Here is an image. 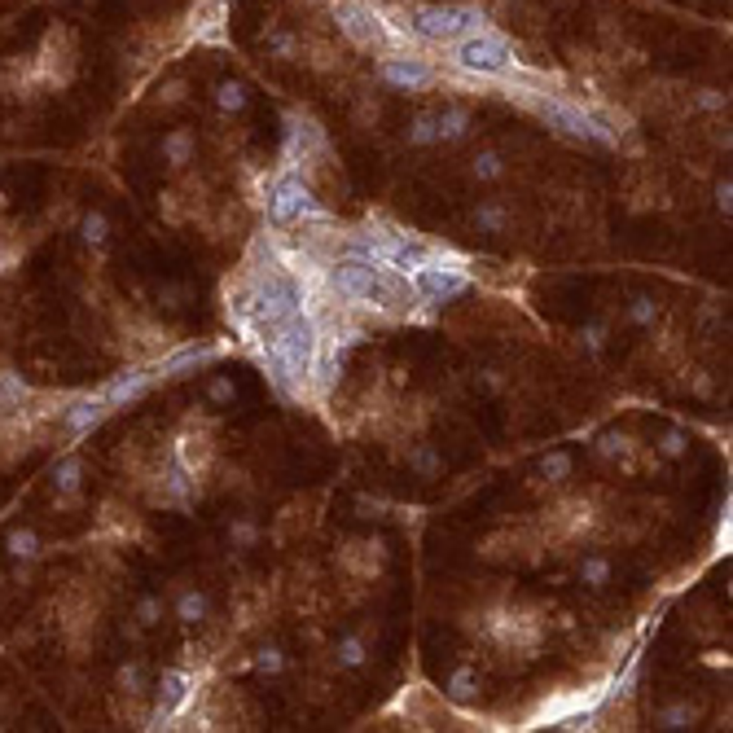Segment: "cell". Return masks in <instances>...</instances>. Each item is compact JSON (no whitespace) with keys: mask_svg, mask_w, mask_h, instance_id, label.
Returning <instances> with one entry per match:
<instances>
[{"mask_svg":"<svg viewBox=\"0 0 733 733\" xmlns=\"http://www.w3.org/2000/svg\"><path fill=\"white\" fill-rule=\"evenodd\" d=\"M264 369L286 400H304L307 382H312V360L321 347V326L307 316L304 307L295 316H286L277 329L264 334Z\"/></svg>","mask_w":733,"mask_h":733,"instance_id":"cell-1","label":"cell"},{"mask_svg":"<svg viewBox=\"0 0 733 733\" xmlns=\"http://www.w3.org/2000/svg\"><path fill=\"white\" fill-rule=\"evenodd\" d=\"M329 290L334 299H347L352 307H378V312H408L417 299L405 273H396L391 264L356 259V255H343L329 268Z\"/></svg>","mask_w":733,"mask_h":733,"instance_id":"cell-2","label":"cell"},{"mask_svg":"<svg viewBox=\"0 0 733 733\" xmlns=\"http://www.w3.org/2000/svg\"><path fill=\"white\" fill-rule=\"evenodd\" d=\"M453 62L461 71H470V75H506L509 62H514V49H509V40L501 31L479 26V31L461 35L453 45Z\"/></svg>","mask_w":733,"mask_h":733,"instance_id":"cell-3","label":"cell"},{"mask_svg":"<svg viewBox=\"0 0 733 733\" xmlns=\"http://www.w3.org/2000/svg\"><path fill=\"white\" fill-rule=\"evenodd\" d=\"M268 220L273 225H290V220H329V206L316 203V194L307 189V180L299 172H281L268 189Z\"/></svg>","mask_w":733,"mask_h":733,"instance_id":"cell-4","label":"cell"},{"mask_svg":"<svg viewBox=\"0 0 733 733\" xmlns=\"http://www.w3.org/2000/svg\"><path fill=\"white\" fill-rule=\"evenodd\" d=\"M413 26H417V35H427V40H461V35L479 31L483 14L479 9H470V5H427V9L413 14Z\"/></svg>","mask_w":733,"mask_h":733,"instance_id":"cell-5","label":"cell"},{"mask_svg":"<svg viewBox=\"0 0 733 733\" xmlns=\"http://www.w3.org/2000/svg\"><path fill=\"white\" fill-rule=\"evenodd\" d=\"M334 18H338V31H343L352 45H360V49H387V26H382V18L369 9V5L343 0V5L334 9Z\"/></svg>","mask_w":733,"mask_h":733,"instance_id":"cell-6","label":"cell"},{"mask_svg":"<svg viewBox=\"0 0 733 733\" xmlns=\"http://www.w3.org/2000/svg\"><path fill=\"white\" fill-rule=\"evenodd\" d=\"M408 281H413V290H417V299H427V304H444V299H457L466 286H470V277L461 273V268H435V264H422V268H413L408 273Z\"/></svg>","mask_w":733,"mask_h":733,"instance_id":"cell-7","label":"cell"},{"mask_svg":"<svg viewBox=\"0 0 733 733\" xmlns=\"http://www.w3.org/2000/svg\"><path fill=\"white\" fill-rule=\"evenodd\" d=\"M286 124H290L286 127V158H290V163H299V158L312 163V158H321V154L329 150L326 146V127L316 124V119H307V115H290Z\"/></svg>","mask_w":733,"mask_h":733,"instance_id":"cell-8","label":"cell"},{"mask_svg":"<svg viewBox=\"0 0 733 733\" xmlns=\"http://www.w3.org/2000/svg\"><path fill=\"white\" fill-rule=\"evenodd\" d=\"M382 79L391 84V88H400V93H417V88H427L430 79H435V71H430L422 57H382Z\"/></svg>","mask_w":733,"mask_h":733,"instance_id":"cell-9","label":"cell"},{"mask_svg":"<svg viewBox=\"0 0 733 733\" xmlns=\"http://www.w3.org/2000/svg\"><path fill=\"white\" fill-rule=\"evenodd\" d=\"M185 698H189V677H185V672H163V677H158V708H154V716H150L154 729H163V725L180 711Z\"/></svg>","mask_w":733,"mask_h":733,"instance_id":"cell-10","label":"cell"},{"mask_svg":"<svg viewBox=\"0 0 733 733\" xmlns=\"http://www.w3.org/2000/svg\"><path fill=\"white\" fill-rule=\"evenodd\" d=\"M602 703V689H588V694H571V698H554V703H545L540 708V716H536V725H557L562 716H576V711H593Z\"/></svg>","mask_w":733,"mask_h":733,"instance_id":"cell-11","label":"cell"},{"mask_svg":"<svg viewBox=\"0 0 733 733\" xmlns=\"http://www.w3.org/2000/svg\"><path fill=\"white\" fill-rule=\"evenodd\" d=\"M154 378H158L154 369H127L124 378H115L110 387H105L102 400H105V405H124V400H136V396H141V391H146Z\"/></svg>","mask_w":733,"mask_h":733,"instance_id":"cell-12","label":"cell"},{"mask_svg":"<svg viewBox=\"0 0 733 733\" xmlns=\"http://www.w3.org/2000/svg\"><path fill=\"white\" fill-rule=\"evenodd\" d=\"M194 487H198V479H194L176 457H172V461H167V470H163V497H167V501H176V506H185V501H194Z\"/></svg>","mask_w":733,"mask_h":733,"instance_id":"cell-13","label":"cell"},{"mask_svg":"<svg viewBox=\"0 0 733 733\" xmlns=\"http://www.w3.org/2000/svg\"><path fill=\"white\" fill-rule=\"evenodd\" d=\"M5 554H9V562H35L40 557V536L31 527H9L5 531Z\"/></svg>","mask_w":733,"mask_h":733,"instance_id":"cell-14","label":"cell"},{"mask_svg":"<svg viewBox=\"0 0 733 733\" xmlns=\"http://www.w3.org/2000/svg\"><path fill=\"white\" fill-rule=\"evenodd\" d=\"M105 413H110V405H105L102 396L97 400H79L75 408H66V427H71V435H84V430L97 427Z\"/></svg>","mask_w":733,"mask_h":733,"instance_id":"cell-15","label":"cell"},{"mask_svg":"<svg viewBox=\"0 0 733 733\" xmlns=\"http://www.w3.org/2000/svg\"><path fill=\"white\" fill-rule=\"evenodd\" d=\"M211 356H216L211 347H185V352L167 356V360H163V365H158L154 374H163V378H176L180 369H203V365L211 360Z\"/></svg>","mask_w":733,"mask_h":733,"instance_id":"cell-16","label":"cell"},{"mask_svg":"<svg viewBox=\"0 0 733 733\" xmlns=\"http://www.w3.org/2000/svg\"><path fill=\"white\" fill-rule=\"evenodd\" d=\"M470 127V110L466 105H453L444 115H435V141H461Z\"/></svg>","mask_w":733,"mask_h":733,"instance_id":"cell-17","label":"cell"},{"mask_svg":"<svg viewBox=\"0 0 733 733\" xmlns=\"http://www.w3.org/2000/svg\"><path fill=\"white\" fill-rule=\"evenodd\" d=\"M79 479H84V461H79L75 453L62 457V461L53 466V487H57L62 497H75V492H79Z\"/></svg>","mask_w":733,"mask_h":733,"instance_id":"cell-18","label":"cell"},{"mask_svg":"<svg viewBox=\"0 0 733 733\" xmlns=\"http://www.w3.org/2000/svg\"><path fill=\"white\" fill-rule=\"evenodd\" d=\"M189 154H194V132H189V127H172V132L163 136V158H167L172 167H185Z\"/></svg>","mask_w":733,"mask_h":733,"instance_id":"cell-19","label":"cell"},{"mask_svg":"<svg viewBox=\"0 0 733 733\" xmlns=\"http://www.w3.org/2000/svg\"><path fill=\"white\" fill-rule=\"evenodd\" d=\"M571 470H576V457L567 453V448H554V453L540 457V479L562 483V479H571Z\"/></svg>","mask_w":733,"mask_h":733,"instance_id":"cell-20","label":"cell"},{"mask_svg":"<svg viewBox=\"0 0 733 733\" xmlns=\"http://www.w3.org/2000/svg\"><path fill=\"white\" fill-rule=\"evenodd\" d=\"M79 237H84V246L102 251L105 242H110V220H105L102 211H88V216L79 220Z\"/></svg>","mask_w":733,"mask_h":733,"instance_id":"cell-21","label":"cell"},{"mask_svg":"<svg viewBox=\"0 0 733 733\" xmlns=\"http://www.w3.org/2000/svg\"><path fill=\"white\" fill-rule=\"evenodd\" d=\"M176 619H180V624H203V619H206V597L198 593V588H180Z\"/></svg>","mask_w":733,"mask_h":733,"instance_id":"cell-22","label":"cell"},{"mask_svg":"<svg viewBox=\"0 0 733 733\" xmlns=\"http://www.w3.org/2000/svg\"><path fill=\"white\" fill-rule=\"evenodd\" d=\"M246 102H251V93H246V84H242V79H225V84L216 88V105L228 110V115L246 110Z\"/></svg>","mask_w":733,"mask_h":733,"instance_id":"cell-23","label":"cell"},{"mask_svg":"<svg viewBox=\"0 0 733 733\" xmlns=\"http://www.w3.org/2000/svg\"><path fill=\"white\" fill-rule=\"evenodd\" d=\"M470 176H475V180H501V176H506V163H501V154H497V150L475 154V163H470Z\"/></svg>","mask_w":733,"mask_h":733,"instance_id":"cell-24","label":"cell"},{"mask_svg":"<svg viewBox=\"0 0 733 733\" xmlns=\"http://www.w3.org/2000/svg\"><path fill=\"white\" fill-rule=\"evenodd\" d=\"M475 225L487 228V233H501V228L509 225V211L501 203H479V211H475Z\"/></svg>","mask_w":733,"mask_h":733,"instance_id":"cell-25","label":"cell"},{"mask_svg":"<svg viewBox=\"0 0 733 733\" xmlns=\"http://www.w3.org/2000/svg\"><path fill=\"white\" fill-rule=\"evenodd\" d=\"M655 725L658 729H689L694 725V711L685 708V703H672V708H663L655 716Z\"/></svg>","mask_w":733,"mask_h":733,"instance_id":"cell-26","label":"cell"},{"mask_svg":"<svg viewBox=\"0 0 733 733\" xmlns=\"http://www.w3.org/2000/svg\"><path fill=\"white\" fill-rule=\"evenodd\" d=\"M658 453L668 457V461H681V457L689 453V435H685V430H663V435H658Z\"/></svg>","mask_w":733,"mask_h":733,"instance_id":"cell-27","label":"cell"},{"mask_svg":"<svg viewBox=\"0 0 733 733\" xmlns=\"http://www.w3.org/2000/svg\"><path fill=\"white\" fill-rule=\"evenodd\" d=\"M448 698H453V703H470V698H475V672H470V668H457L453 672Z\"/></svg>","mask_w":733,"mask_h":733,"instance_id":"cell-28","label":"cell"},{"mask_svg":"<svg viewBox=\"0 0 733 733\" xmlns=\"http://www.w3.org/2000/svg\"><path fill=\"white\" fill-rule=\"evenodd\" d=\"M334 655H338L343 668H365V641H360V637H343Z\"/></svg>","mask_w":733,"mask_h":733,"instance_id":"cell-29","label":"cell"},{"mask_svg":"<svg viewBox=\"0 0 733 733\" xmlns=\"http://www.w3.org/2000/svg\"><path fill=\"white\" fill-rule=\"evenodd\" d=\"M580 580L593 584V588H602V584L610 580V562L607 557H584L580 562Z\"/></svg>","mask_w":733,"mask_h":733,"instance_id":"cell-30","label":"cell"},{"mask_svg":"<svg viewBox=\"0 0 733 733\" xmlns=\"http://www.w3.org/2000/svg\"><path fill=\"white\" fill-rule=\"evenodd\" d=\"M158 619H163V597H158V593H146V597L136 602V624H141V628H154Z\"/></svg>","mask_w":733,"mask_h":733,"instance_id":"cell-31","label":"cell"},{"mask_svg":"<svg viewBox=\"0 0 733 733\" xmlns=\"http://www.w3.org/2000/svg\"><path fill=\"white\" fill-rule=\"evenodd\" d=\"M597 453H602V457H628L632 453V439H628V435H619V430H607V435L597 439Z\"/></svg>","mask_w":733,"mask_h":733,"instance_id":"cell-32","label":"cell"},{"mask_svg":"<svg viewBox=\"0 0 733 733\" xmlns=\"http://www.w3.org/2000/svg\"><path fill=\"white\" fill-rule=\"evenodd\" d=\"M435 141V115H417L408 127V146H430Z\"/></svg>","mask_w":733,"mask_h":733,"instance_id":"cell-33","label":"cell"},{"mask_svg":"<svg viewBox=\"0 0 733 733\" xmlns=\"http://www.w3.org/2000/svg\"><path fill=\"white\" fill-rule=\"evenodd\" d=\"M655 316H658V304H655V299H646V295H641V299H632V307H628V321H632V326H650Z\"/></svg>","mask_w":733,"mask_h":733,"instance_id":"cell-34","label":"cell"},{"mask_svg":"<svg viewBox=\"0 0 733 733\" xmlns=\"http://www.w3.org/2000/svg\"><path fill=\"white\" fill-rule=\"evenodd\" d=\"M228 540H233V545H242V549H251L255 540H259V527H255L251 518H237V523L228 527Z\"/></svg>","mask_w":733,"mask_h":733,"instance_id":"cell-35","label":"cell"},{"mask_svg":"<svg viewBox=\"0 0 733 733\" xmlns=\"http://www.w3.org/2000/svg\"><path fill=\"white\" fill-rule=\"evenodd\" d=\"M255 668L259 672H281L286 668V655H281L277 646H264V650H255Z\"/></svg>","mask_w":733,"mask_h":733,"instance_id":"cell-36","label":"cell"},{"mask_svg":"<svg viewBox=\"0 0 733 733\" xmlns=\"http://www.w3.org/2000/svg\"><path fill=\"white\" fill-rule=\"evenodd\" d=\"M408 461H413L417 470H427V475H435V470H439V457H435V448H427V444H422V448H413V453H408Z\"/></svg>","mask_w":733,"mask_h":733,"instance_id":"cell-37","label":"cell"},{"mask_svg":"<svg viewBox=\"0 0 733 733\" xmlns=\"http://www.w3.org/2000/svg\"><path fill=\"white\" fill-rule=\"evenodd\" d=\"M189 97V88H185V79H172V84H163V105H180Z\"/></svg>","mask_w":733,"mask_h":733,"instance_id":"cell-38","label":"cell"},{"mask_svg":"<svg viewBox=\"0 0 733 733\" xmlns=\"http://www.w3.org/2000/svg\"><path fill=\"white\" fill-rule=\"evenodd\" d=\"M206 396H211L216 405H228V400H233V382H228V378H211Z\"/></svg>","mask_w":733,"mask_h":733,"instance_id":"cell-39","label":"cell"},{"mask_svg":"<svg viewBox=\"0 0 733 733\" xmlns=\"http://www.w3.org/2000/svg\"><path fill=\"white\" fill-rule=\"evenodd\" d=\"M268 45H273V49H277L281 57H295V49H299V45H295V35H286V31H277V35H268Z\"/></svg>","mask_w":733,"mask_h":733,"instance_id":"cell-40","label":"cell"},{"mask_svg":"<svg viewBox=\"0 0 733 733\" xmlns=\"http://www.w3.org/2000/svg\"><path fill=\"white\" fill-rule=\"evenodd\" d=\"M119 681H124L127 689H141V681H146V677H141V663H127L124 672H119Z\"/></svg>","mask_w":733,"mask_h":733,"instance_id":"cell-41","label":"cell"},{"mask_svg":"<svg viewBox=\"0 0 733 733\" xmlns=\"http://www.w3.org/2000/svg\"><path fill=\"white\" fill-rule=\"evenodd\" d=\"M716 206L729 216V206H733V185L729 180H720V185H716Z\"/></svg>","mask_w":733,"mask_h":733,"instance_id":"cell-42","label":"cell"},{"mask_svg":"<svg viewBox=\"0 0 733 733\" xmlns=\"http://www.w3.org/2000/svg\"><path fill=\"white\" fill-rule=\"evenodd\" d=\"M584 343H588L593 352H602V343H607V326H588L584 329Z\"/></svg>","mask_w":733,"mask_h":733,"instance_id":"cell-43","label":"cell"},{"mask_svg":"<svg viewBox=\"0 0 733 733\" xmlns=\"http://www.w3.org/2000/svg\"><path fill=\"white\" fill-rule=\"evenodd\" d=\"M158 299H163V304H167V307H176L180 290H176V286H167V290H158Z\"/></svg>","mask_w":733,"mask_h":733,"instance_id":"cell-44","label":"cell"},{"mask_svg":"<svg viewBox=\"0 0 733 733\" xmlns=\"http://www.w3.org/2000/svg\"><path fill=\"white\" fill-rule=\"evenodd\" d=\"M483 387H487V391H497V387H501V374H497V369H487V374H483Z\"/></svg>","mask_w":733,"mask_h":733,"instance_id":"cell-45","label":"cell"},{"mask_svg":"<svg viewBox=\"0 0 733 733\" xmlns=\"http://www.w3.org/2000/svg\"><path fill=\"white\" fill-rule=\"evenodd\" d=\"M694 391H698V396H711V378H703V374H698V378H694Z\"/></svg>","mask_w":733,"mask_h":733,"instance_id":"cell-46","label":"cell"},{"mask_svg":"<svg viewBox=\"0 0 733 733\" xmlns=\"http://www.w3.org/2000/svg\"><path fill=\"white\" fill-rule=\"evenodd\" d=\"M5 206H9V198H5V194H0V211H5Z\"/></svg>","mask_w":733,"mask_h":733,"instance_id":"cell-47","label":"cell"}]
</instances>
